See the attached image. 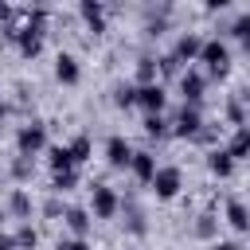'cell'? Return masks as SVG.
I'll list each match as a JSON object with an SVG mask.
<instances>
[{"instance_id":"cell-5","label":"cell","mask_w":250,"mask_h":250,"mask_svg":"<svg viewBox=\"0 0 250 250\" xmlns=\"http://www.w3.org/2000/svg\"><path fill=\"white\" fill-rule=\"evenodd\" d=\"M148 188H152V195H156V199H176V195H180V188H184V172H180L176 164H160Z\"/></svg>"},{"instance_id":"cell-28","label":"cell","mask_w":250,"mask_h":250,"mask_svg":"<svg viewBox=\"0 0 250 250\" xmlns=\"http://www.w3.org/2000/svg\"><path fill=\"white\" fill-rule=\"evenodd\" d=\"M47 164H51V172H66V168H74L66 145H51V148H47Z\"/></svg>"},{"instance_id":"cell-39","label":"cell","mask_w":250,"mask_h":250,"mask_svg":"<svg viewBox=\"0 0 250 250\" xmlns=\"http://www.w3.org/2000/svg\"><path fill=\"white\" fill-rule=\"evenodd\" d=\"M246 234H250V230H246Z\"/></svg>"},{"instance_id":"cell-13","label":"cell","mask_w":250,"mask_h":250,"mask_svg":"<svg viewBox=\"0 0 250 250\" xmlns=\"http://www.w3.org/2000/svg\"><path fill=\"white\" fill-rule=\"evenodd\" d=\"M156 168H160V164H156V156H152V152H145V148H141V152H133V160H129V172H133V180H141V184H152Z\"/></svg>"},{"instance_id":"cell-27","label":"cell","mask_w":250,"mask_h":250,"mask_svg":"<svg viewBox=\"0 0 250 250\" xmlns=\"http://www.w3.org/2000/svg\"><path fill=\"white\" fill-rule=\"evenodd\" d=\"M113 105H117V109L137 105V86H133V82H117V86H113Z\"/></svg>"},{"instance_id":"cell-16","label":"cell","mask_w":250,"mask_h":250,"mask_svg":"<svg viewBox=\"0 0 250 250\" xmlns=\"http://www.w3.org/2000/svg\"><path fill=\"white\" fill-rule=\"evenodd\" d=\"M31 211H35L31 195H27L23 188H12V191H8V215H12V219H20V223H27V219H31Z\"/></svg>"},{"instance_id":"cell-24","label":"cell","mask_w":250,"mask_h":250,"mask_svg":"<svg viewBox=\"0 0 250 250\" xmlns=\"http://www.w3.org/2000/svg\"><path fill=\"white\" fill-rule=\"evenodd\" d=\"M12 238H16V250H39V230L31 223H20Z\"/></svg>"},{"instance_id":"cell-3","label":"cell","mask_w":250,"mask_h":250,"mask_svg":"<svg viewBox=\"0 0 250 250\" xmlns=\"http://www.w3.org/2000/svg\"><path fill=\"white\" fill-rule=\"evenodd\" d=\"M94 219H117L121 211V195L109 188V184H94L90 188V207H86Z\"/></svg>"},{"instance_id":"cell-30","label":"cell","mask_w":250,"mask_h":250,"mask_svg":"<svg viewBox=\"0 0 250 250\" xmlns=\"http://www.w3.org/2000/svg\"><path fill=\"white\" fill-rule=\"evenodd\" d=\"M227 121L242 129V121H246V113H242V98H227Z\"/></svg>"},{"instance_id":"cell-6","label":"cell","mask_w":250,"mask_h":250,"mask_svg":"<svg viewBox=\"0 0 250 250\" xmlns=\"http://www.w3.org/2000/svg\"><path fill=\"white\" fill-rule=\"evenodd\" d=\"M203 90H207V70H199V66L180 70V98H184V105H199Z\"/></svg>"},{"instance_id":"cell-19","label":"cell","mask_w":250,"mask_h":250,"mask_svg":"<svg viewBox=\"0 0 250 250\" xmlns=\"http://www.w3.org/2000/svg\"><path fill=\"white\" fill-rule=\"evenodd\" d=\"M31 176H35V160H31V156H12V160H8V180L27 184Z\"/></svg>"},{"instance_id":"cell-20","label":"cell","mask_w":250,"mask_h":250,"mask_svg":"<svg viewBox=\"0 0 250 250\" xmlns=\"http://www.w3.org/2000/svg\"><path fill=\"white\" fill-rule=\"evenodd\" d=\"M191 234H195L199 242H211V238L219 234V219H215L211 211H203V215H195V223H191Z\"/></svg>"},{"instance_id":"cell-17","label":"cell","mask_w":250,"mask_h":250,"mask_svg":"<svg viewBox=\"0 0 250 250\" xmlns=\"http://www.w3.org/2000/svg\"><path fill=\"white\" fill-rule=\"evenodd\" d=\"M223 215H227V223H230L234 230H250V207H246L242 199H227Z\"/></svg>"},{"instance_id":"cell-36","label":"cell","mask_w":250,"mask_h":250,"mask_svg":"<svg viewBox=\"0 0 250 250\" xmlns=\"http://www.w3.org/2000/svg\"><path fill=\"white\" fill-rule=\"evenodd\" d=\"M8 113V102H4V90H0V117Z\"/></svg>"},{"instance_id":"cell-31","label":"cell","mask_w":250,"mask_h":250,"mask_svg":"<svg viewBox=\"0 0 250 250\" xmlns=\"http://www.w3.org/2000/svg\"><path fill=\"white\" fill-rule=\"evenodd\" d=\"M43 215H47V219H62V215H66V203H62V195H51V199L43 203Z\"/></svg>"},{"instance_id":"cell-22","label":"cell","mask_w":250,"mask_h":250,"mask_svg":"<svg viewBox=\"0 0 250 250\" xmlns=\"http://www.w3.org/2000/svg\"><path fill=\"white\" fill-rule=\"evenodd\" d=\"M66 152H70V164L78 168V164H86V160H90L94 145H90V137H86V133H78V137H74V141L66 145Z\"/></svg>"},{"instance_id":"cell-23","label":"cell","mask_w":250,"mask_h":250,"mask_svg":"<svg viewBox=\"0 0 250 250\" xmlns=\"http://www.w3.org/2000/svg\"><path fill=\"white\" fill-rule=\"evenodd\" d=\"M78 188V172L74 168H66V172H51V191L55 195H70Z\"/></svg>"},{"instance_id":"cell-11","label":"cell","mask_w":250,"mask_h":250,"mask_svg":"<svg viewBox=\"0 0 250 250\" xmlns=\"http://www.w3.org/2000/svg\"><path fill=\"white\" fill-rule=\"evenodd\" d=\"M55 78H59L62 86H78L82 66H78V59H74L70 51H59V55H55Z\"/></svg>"},{"instance_id":"cell-37","label":"cell","mask_w":250,"mask_h":250,"mask_svg":"<svg viewBox=\"0 0 250 250\" xmlns=\"http://www.w3.org/2000/svg\"><path fill=\"white\" fill-rule=\"evenodd\" d=\"M4 180H8V168H4V164H0V184H4Z\"/></svg>"},{"instance_id":"cell-29","label":"cell","mask_w":250,"mask_h":250,"mask_svg":"<svg viewBox=\"0 0 250 250\" xmlns=\"http://www.w3.org/2000/svg\"><path fill=\"white\" fill-rule=\"evenodd\" d=\"M156 66H160V74H168V78L176 74V78H180V66H184V62H180V59L168 51V55H160V59H156Z\"/></svg>"},{"instance_id":"cell-12","label":"cell","mask_w":250,"mask_h":250,"mask_svg":"<svg viewBox=\"0 0 250 250\" xmlns=\"http://www.w3.org/2000/svg\"><path fill=\"white\" fill-rule=\"evenodd\" d=\"M234 164H238V160H234L227 148H219V145H215V148H207V172H211V176L227 180V176H234Z\"/></svg>"},{"instance_id":"cell-26","label":"cell","mask_w":250,"mask_h":250,"mask_svg":"<svg viewBox=\"0 0 250 250\" xmlns=\"http://www.w3.org/2000/svg\"><path fill=\"white\" fill-rule=\"evenodd\" d=\"M141 125H145V133H148V137H156V141L172 133V125H168V117H164V113H145V121H141Z\"/></svg>"},{"instance_id":"cell-1","label":"cell","mask_w":250,"mask_h":250,"mask_svg":"<svg viewBox=\"0 0 250 250\" xmlns=\"http://www.w3.org/2000/svg\"><path fill=\"white\" fill-rule=\"evenodd\" d=\"M199 62L207 66V78H227V70H230V47L219 35H211V39H203Z\"/></svg>"},{"instance_id":"cell-33","label":"cell","mask_w":250,"mask_h":250,"mask_svg":"<svg viewBox=\"0 0 250 250\" xmlns=\"http://www.w3.org/2000/svg\"><path fill=\"white\" fill-rule=\"evenodd\" d=\"M8 20H12V4H4V0H0V23H8Z\"/></svg>"},{"instance_id":"cell-9","label":"cell","mask_w":250,"mask_h":250,"mask_svg":"<svg viewBox=\"0 0 250 250\" xmlns=\"http://www.w3.org/2000/svg\"><path fill=\"white\" fill-rule=\"evenodd\" d=\"M105 12H109V8H105L102 0H82V4H78V16H82V23H86L94 35L105 31Z\"/></svg>"},{"instance_id":"cell-21","label":"cell","mask_w":250,"mask_h":250,"mask_svg":"<svg viewBox=\"0 0 250 250\" xmlns=\"http://www.w3.org/2000/svg\"><path fill=\"white\" fill-rule=\"evenodd\" d=\"M227 152H230L234 160H246V156H250V125H242V129H234V137H230V145H227Z\"/></svg>"},{"instance_id":"cell-32","label":"cell","mask_w":250,"mask_h":250,"mask_svg":"<svg viewBox=\"0 0 250 250\" xmlns=\"http://www.w3.org/2000/svg\"><path fill=\"white\" fill-rule=\"evenodd\" d=\"M55 250H90V242L86 238H59Z\"/></svg>"},{"instance_id":"cell-4","label":"cell","mask_w":250,"mask_h":250,"mask_svg":"<svg viewBox=\"0 0 250 250\" xmlns=\"http://www.w3.org/2000/svg\"><path fill=\"white\" fill-rule=\"evenodd\" d=\"M172 125V137H184V141H195L199 129H203V109L199 105H180L176 117L168 121Z\"/></svg>"},{"instance_id":"cell-2","label":"cell","mask_w":250,"mask_h":250,"mask_svg":"<svg viewBox=\"0 0 250 250\" xmlns=\"http://www.w3.org/2000/svg\"><path fill=\"white\" fill-rule=\"evenodd\" d=\"M47 148V125L43 121H23L20 129H16V156H39Z\"/></svg>"},{"instance_id":"cell-38","label":"cell","mask_w":250,"mask_h":250,"mask_svg":"<svg viewBox=\"0 0 250 250\" xmlns=\"http://www.w3.org/2000/svg\"><path fill=\"white\" fill-rule=\"evenodd\" d=\"M4 219H8V215H4V211H0V234H4Z\"/></svg>"},{"instance_id":"cell-25","label":"cell","mask_w":250,"mask_h":250,"mask_svg":"<svg viewBox=\"0 0 250 250\" xmlns=\"http://www.w3.org/2000/svg\"><path fill=\"white\" fill-rule=\"evenodd\" d=\"M227 35H230V39H238L242 47H250V12H238V16L230 20Z\"/></svg>"},{"instance_id":"cell-8","label":"cell","mask_w":250,"mask_h":250,"mask_svg":"<svg viewBox=\"0 0 250 250\" xmlns=\"http://www.w3.org/2000/svg\"><path fill=\"white\" fill-rule=\"evenodd\" d=\"M133 152H137V148H133V145L121 137V133H113V137L105 141V164H109V168H129Z\"/></svg>"},{"instance_id":"cell-10","label":"cell","mask_w":250,"mask_h":250,"mask_svg":"<svg viewBox=\"0 0 250 250\" xmlns=\"http://www.w3.org/2000/svg\"><path fill=\"white\" fill-rule=\"evenodd\" d=\"M199 51H203V35H199V31H184V35L176 39V47H172V55H176L180 62H199Z\"/></svg>"},{"instance_id":"cell-35","label":"cell","mask_w":250,"mask_h":250,"mask_svg":"<svg viewBox=\"0 0 250 250\" xmlns=\"http://www.w3.org/2000/svg\"><path fill=\"white\" fill-rule=\"evenodd\" d=\"M211 250H242V246H238V242H215Z\"/></svg>"},{"instance_id":"cell-15","label":"cell","mask_w":250,"mask_h":250,"mask_svg":"<svg viewBox=\"0 0 250 250\" xmlns=\"http://www.w3.org/2000/svg\"><path fill=\"white\" fill-rule=\"evenodd\" d=\"M160 82V66H156V55H141L137 66H133V86H152Z\"/></svg>"},{"instance_id":"cell-14","label":"cell","mask_w":250,"mask_h":250,"mask_svg":"<svg viewBox=\"0 0 250 250\" xmlns=\"http://www.w3.org/2000/svg\"><path fill=\"white\" fill-rule=\"evenodd\" d=\"M62 223L70 227V238H86V234H90V227H94V215H90L86 207H66Z\"/></svg>"},{"instance_id":"cell-7","label":"cell","mask_w":250,"mask_h":250,"mask_svg":"<svg viewBox=\"0 0 250 250\" xmlns=\"http://www.w3.org/2000/svg\"><path fill=\"white\" fill-rule=\"evenodd\" d=\"M137 105H141L145 113H164V105H168V90H164L160 82H152V86H137Z\"/></svg>"},{"instance_id":"cell-34","label":"cell","mask_w":250,"mask_h":250,"mask_svg":"<svg viewBox=\"0 0 250 250\" xmlns=\"http://www.w3.org/2000/svg\"><path fill=\"white\" fill-rule=\"evenodd\" d=\"M0 250H16V238L12 234H0Z\"/></svg>"},{"instance_id":"cell-18","label":"cell","mask_w":250,"mask_h":250,"mask_svg":"<svg viewBox=\"0 0 250 250\" xmlns=\"http://www.w3.org/2000/svg\"><path fill=\"white\" fill-rule=\"evenodd\" d=\"M121 211H125V230H129V234H137V238H141V234H145V230H148V223H145V211H141V207H137V203H133V199H129V203H125V199H121Z\"/></svg>"}]
</instances>
